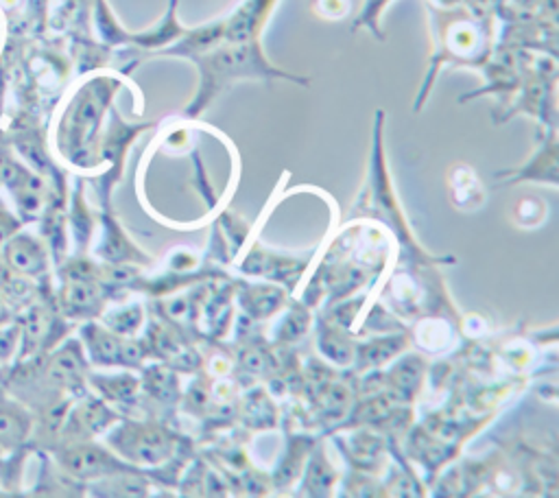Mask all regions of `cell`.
Segmentation results:
<instances>
[{
  "label": "cell",
  "mask_w": 559,
  "mask_h": 498,
  "mask_svg": "<svg viewBox=\"0 0 559 498\" xmlns=\"http://www.w3.org/2000/svg\"><path fill=\"white\" fill-rule=\"evenodd\" d=\"M432 22H435V37H437V61L430 66V74L426 79L421 96H417L415 109L421 107L428 83L432 79V70L439 68L443 61H454V63H480L483 57L487 55L489 48V24L487 20H472L467 11H435Z\"/></svg>",
  "instance_id": "obj_2"
},
{
  "label": "cell",
  "mask_w": 559,
  "mask_h": 498,
  "mask_svg": "<svg viewBox=\"0 0 559 498\" xmlns=\"http://www.w3.org/2000/svg\"><path fill=\"white\" fill-rule=\"evenodd\" d=\"M63 465L81 476L100 474L105 465H114V461L98 448H74L63 456Z\"/></svg>",
  "instance_id": "obj_5"
},
{
  "label": "cell",
  "mask_w": 559,
  "mask_h": 498,
  "mask_svg": "<svg viewBox=\"0 0 559 498\" xmlns=\"http://www.w3.org/2000/svg\"><path fill=\"white\" fill-rule=\"evenodd\" d=\"M450 190L456 208H480L485 199V190L476 173L463 164L450 170Z\"/></svg>",
  "instance_id": "obj_4"
},
{
  "label": "cell",
  "mask_w": 559,
  "mask_h": 498,
  "mask_svg": "<svg viewBox=\"0 0 559 498\" xmlns=\"http://www.w3.org/2000/svg\"><path fill=\"white\" fill-rule=\"evenodd\" d=\"M190 61L199 68V90L186 107V116H199L225 87L240 79H288L293 83L308 85V79L273 66L266 59L260 39L221 42L218 46L190 57Z\"/></svg>",
  "instance_id": "obj_1"
},
{
  "label": "cell",
  "mask_w": 559,
  "mask_h": 498,
  "mask_svg": "<svg viewBox=\"0 0 559 498\" xmlns=\"http://www.w3.org/2000/svg\"><path fill=\"white\" fill-rule=\"evenodd\" d=\"M7 256L11 264L20 271L35 273L37 269H41V253L31 238H13L7 247Z\"/></svg>",
  "instance_id": "obj_6"
},
{
  "label": "cell",
  "mask_w": 559,
  "mask_h": 498,
  "mask_svg": "<svg viewBox=\"0 0 559 498\" xmlns=\"http://www.w3.org/2000/svg\"><path fill=\"white\" fill-rule=\"evenodd\" d=\"M277 0H240L223 15V42H253L260 37Z\"/></svg>",
  "instance_id": "obj_3"
}]
</instances>
